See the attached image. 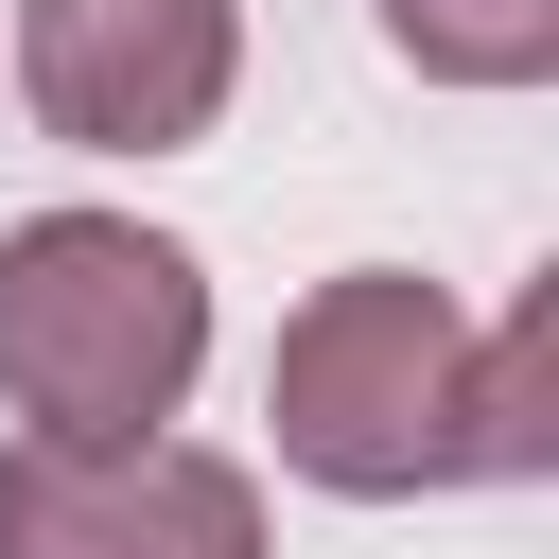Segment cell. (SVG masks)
Wrapping results in <instances>:
<instances>
[{
    "mask_svg": "<svg viewBox=\"0 0 559 559\" xmlns=\"http://www.w3.org/2000/svg\"><path fill=\"white\" fill-rule=\"evenodd\" d=\"M210 367V262L140 210H17L0 227V419L52 454L175 437Z\"/></svg>",
    "mask_w": 559,
    "mask_h": 559,
    "instance_id": "6da1fadb",
    "label": "cell"
},
{
    "mask_svg": "<svg viewBox=\"0 0 559 559\" xmlns=\"http://www.w3.org/2000/svg\"><path fill=\"white\" fill-rule=\"evenodd\" d=\"M262 419H280V472L349 489V507H419V489H472V332L437 280L402 262H349L280 314V367H262Z\"/></svg>",
    "mask_w": 559,
    "mask_h": 559,
    "instance_id": "7a4b0ae2",
    "label": "cell"
},
{
    "mask_svg": "<svg viewBox=\"0 0 559 559\" xmlns=\"http://www.w3.org/2000/svg\"><path fill=\"white\" fill-rule=\"evenodd\" d=\"M245 87V0H17V105L70 157H192Z\"/></svg>",
    "mask_w": 559,
    "mask_h": 559,
    "instance_id": "3957f363",
    "label": "cell"
},
{
    "mask_svg": "<svg viewBox=\"0 0 559 559\" xmlns=\"http://www.w3.org/2000/svg\"><path fill=\"white\" fill-rule=\"evenodd\" d=\"M0 559H262V472L210 437H122V454L0 437Z\"/></svg>",
    "mask_w": 559,
    "mask_h": 559,
    "instance_id": "277c9868",
    "label": "cell"
},
{
    "mask_svg": "<svg viewBox=\"0 0 559 559\" xmlns=\"http://www.w3.org/2000/svg\"><path fill=\"white\" fill-rule=\"evenodd\" d=\"M524 472H559V297L472 332V489H524Z\"/></svg>",
    "mask_w": 559,
    "mask_h": 559,
    "instance_id": "5b68a950",
    "label": "cell"
},
{
    "mask_svg": "<svg viewBox=\"0 0 559 559\" xmlns=\"http://www.w3.org/2000/svg\"><path fill=\"white\" fill-rule=\"evenodd\" d=\"M384 52L437 87H542L559 70V0H384Z\"/></svg>",
    "mask_w": 559,
    "mask_h": 559,
    "instance_id": "8992f818",
    "label": "cell"
}]
</instances>
